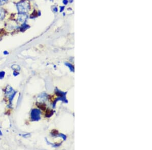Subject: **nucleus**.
Returning a JSON list of instances; mask_svg holds the SVG:
<instances>
[{
  "label": "nucleus",
  "mask_w": 152,
  "mask_h": 150,
  "mask_svg": "<svg viewBox=\"0 0 152 150\" xmlns=\"http://www.w3.org/2000/svg\"><path fill=\"white\" fill-rule=\"evenodd\" d=\"M30 6L28 1L23 0L17 4V9L19 13L25 14L30 10Z\"/></svg>",
  "instance_id": "nucleus-1"
},
{
  "label": "nucleus",
  "mask_w": 152,
  "mask_h": 150,
  "mask_svg": "<svg viewBox=\"0 0 152 150\" xmlns=\"http://www.w3.org/2000/svg\"><path fill=\"white\" fill-rule=\"evenodd\" d=\"M27 15L24 13H20L17 18V20L19 23H24L26 20Z\"/></svg>",
  "instance_id": "nucleus-2"
},
{
  "label": "nucleus",
  "mask_w": 152,
  "mask_h": 150,
  "mask_svg": "<svg viewBox=\"0 0 152 150\" xmlns=\"http://www.w3.org/2000/svg\"><path fill=\"white\" fill-rule=\"evenodd\" d=\"M39 112L37 110H34L32 111V118L34 120H37L38 118L39 117Z\"/></svg>",
  "instance_id": "nucleus-3"
},
{
  "label": "nucleus",
  "mask_w": 152,
  "mask_h": 150,
  "mask_svg": "<svg viewBox=\"0 0 152 150\" xmlns=\"http://www.w3.org/2000/svg\"><path fill=\"white\" fill-rule=\"evenodd\" d=\"M5 16V11L3 9L0 8V20L3 19Z\"/></svg>",
  "instance_id": "nucleus-4"
},
{
  "label": "nucleus",
  "mask_w": 152,
  "mask_h": 150,
  "mask_svg": "<svg viewBox=\"0 0 152 150\" xmlns=\"http://www.w3.org/2000/svg\"><path fill=\"white\" fill-rule=\"evenodd\" d=\"M37 106L39 108H40L41 109L45 110L46 108V107L45 105H44V104H42V103H38V104H37Z\"/></svg>",
  "instance_id": "nucleus-5"
},
{
  "label": "nucleus",
  "mask_w": 152,
  "mask_h": 150,
  "mask_svg": "<svg viewBox=\"0 0 152 150\" xmlns=\"http://www.w3.org/2000/svg\"><path fill=\"white\" fill-rule=\"evenodd\" d=\"M52 114H53L52 111H51L50 110H47L45 115H46V116H47V117H50V116L52 115Z\"/></svg>",
  "instance_id": "nucleus-6"
},
{
  "label": "nucleus",
  "mask_w": 152,
  "mask_h": 150,
  "mask_svg": "<svg viewBox=\"0 0 152 150\" xmlns=\"http://www.w3.org/2000/svg\"><path fill=\"white\" fill-rule=\"evenodd\" d=\"M8 1V0H0V6L5 4Z\"/></svg>",
  "instance_id": "nucleus-7"
},
{
  "label": "nucleus",
  "mask_w": 152,
  "mask_h": 150,
  "mask_svg": "<svg viewBox=\"0 0 152 150\" xmlns=\"http://www.w3.org/2000/svg\"><path fill=\"white\" fill-rule=\"evenodd\" d=\"M4 75H5V73L4 72H0V78H3L4 76Z\"/></svg>",
  "instance_id": "nucleus-8"
}]
</instances>
